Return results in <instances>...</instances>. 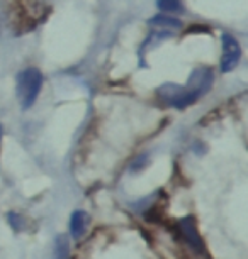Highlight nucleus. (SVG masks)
<instances>
[{"label":"nucleus","mask_w":248,"mask_h":259,"mask_svg":"<svg viewBox=\"0 0 248 259\" xmlns=\"http://www.w3.org/2000/svg\"><path fill=\"white\" fill-rule=\"evenodd\" d=\"M211 85H212V71L209 68L196 70L191 75V78H189L187 85L181 89V94L175 97L170 105L177 107V109H186L187 105L194 104L206 92H209Z\"/></svg>","instance_id":"nucleus-1"},{"label":"nucleus","mask_w":248,"mask_h":259,"mask_svg":"<svg viewBox=\"0 0 248 259\" xmlns=\"http://www.w3.org/2000/svg\"><path fill=\"white\" fill-rule=\"evenodd\" d=\"M43 87V75L38 68H27L17 78V95L21 99L22 109H31L36 102Z\"/></svg>","instance_id":"nucleus-2"},{"label":"nucleus","mask_w":248,"mask_h":259,"mask_svg":"<svg viewBox=\"0 0 248 259\" xmlns=\"http://www.w3.org/2000/svg\"><path fill=\"white\" fill-rule=\"evenodd\" d=\"M223 56H221V71H231L238 65L241 56V50L238 41L230 34H223Z\"/></svg>","instance_id":"nucleus-3"},{"label":"nucleus","mask_w":248,"mask_h":259,"mask_svg":"<svg viewBox=\"0 0 248 259\" xmlns=\"http://www.w3.org/2000/svg\"><path fill=\"white\" fill-rule=\"evenodd\" d=\"M177 227H179V232H181L182 239L194 249V251L204 252V242H202L201 236H199V231L196 227V221H194V217L181 219L177 224Z\"/></svg>","instance_id":"nucleus-4"},{"label":"nucleus","mask_w":248,"mask_h":259,"mask_svg":"<svg viewBox=\"0 0 248 259\" xmlns=\"http://www.w3.org/2000/svg\"><path fill=\"white\" fill-rule=\"evenodd\" d=\"M87 221H89V215L82 210H77V212L72 213L70 217V232L74 239H80L84 236L85 229H87Z\"/></svg>","instance_id":"nucleus-5"},{"label":"nucleus","mask_w":248,"mask_h":259,"mask_svg":"<svg viewBox=\"0 0 248 259\" xmlns=\"http://www.w3.org/2000/svg\"><path fill=\"white\" fill-rule=\"evenodd\" d=\"M148 24L152 27H162V29H167V31H170V29H181V21L175 17H168V16H155L148 21Z\"/></svg>","instance_id":"nucleus-6"},{"label":"nucleus","mask_w":248,"mask_h":259,"mask_svg":"<svg viewBox=\"0 0 248 259\" xmlns=\"http://www.w3.org/2000/svg\"><path fill=\"white\" fill-rule=\"evenodd\" d=\"M53 259H70V242H68L66 236H58L56 237Z\"/></svg>","instance_id":"nucleus-7"},{"label":"nucleus","mask_w":248,"mask_h":259,"mask_svg":"<svg viewBox=\"0 0 248 259\" xmlns=\"http://www.w3.org/2000/svg\"><path fill=\"white\" fill-rule=\"evenodd\" d=\"M157 6L163 12H179L182 11L181 0H157Z\"/></svg>","instance_id":"nucleus-8"},{"label":"nucleus","mask_w":248,"mask_h":259,"mask_svg":"<svg viewBox=\"0 0 248 259\" xmlns=\"http://www.w3.org/2000/svg\"><path fill=\"white\" fill-rule=\"evenodd\" d=\"M9 224H11L16 232H21L24 229V219L19 213H9Z\"/></svg>","instance_id":"nucleus-9"}]
</instances>
